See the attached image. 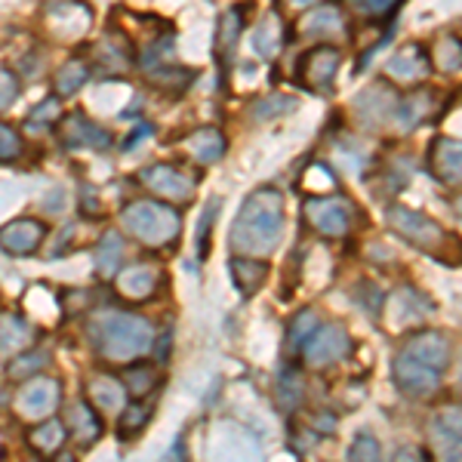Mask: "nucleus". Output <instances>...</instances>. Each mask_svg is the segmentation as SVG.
I'll use <instances>...</instances> for the list:
<instances>
[{
  "instance_id": "f257e3e1",
  "label": "nucleus",
  "mask_w": 462,
  "mask_h": 462,
  "mask_svg": "<svg viewBox=\"0 0 462 462\" xmlns=\"http://www.w3.org/2000/svg\"><path fill=\"white\" fill-rule=\"evenodd\" d=\"M450 364L453 346L444 330L426 327V330L410 333L392 361L394 389L410 401H431L441 392Z\"/></svg>"
},
{
  "instance_id": "f03ea898",
  "label": "nucleus",
  "mask_w": 462,
  "mask_h": 462,
  "mask_svg": "<svg viewBox=\"0 0 462 462\" xmlns=\"http://www.w3.org/2000/svg\"><path fill=\"white\" fill-rule=\"evenodd\" d=\"M284 237V198L274 189H259L244 200L231 226V250L237 256L265 259Z\"/></svg>"
},
{
  "instance_id": "7ed1b4c3",
  "label": "nucleus",
  "mask_w": 462,
  "mask_h": 462,
  "mask_svg": "<svg viewBox=\"0 0 462 462\" xmlns=\"http://www.w3.org/2000/svg\"><path fill=\"white\" fill-rule=\"evenodd\" d=\"M89 339L106 361L136 364L154 346V327L152 320L130 315V311H106V315L93 318Z\"/></svg>"
},
{
  "instance_id": "20e7f679",
  "label": "nucleus",
  "mask_w": 462,
  "mask_h": 462,
  "mask_svg": "<svg viewBox=\"0 0 462 462\" xmlns=\"http://www.w3.org/2000/svg\"><path fill=\"white\" fill-rule=\"evenodd\" d=\"M385 219H389V226L398 231L404 241L420 247L422 253H429V256L441 259V263H450V265L462 263V241H457L450 231H444L441 222H435L431 216L394 204L385 210Z\"/></svg>"
},
{
  "instance_id": "39448f33",
  "label": "nucleus",
  "mask_w": 462,
  "mask_h": 462,
  "mask_svg": "<svg viewBox=\"0 0 462 462\" xmlns=\"http://www.w3.org/2000/svg\"><path fill=\"white\" fill-rule=\"evenodd\" d=\"M121 226L139 244L158 250L179 241L182 216H179L176 207L163 204V200H133V204H126L121 210Z\"/></svg>"
},
{
  "instance_id": "423d86ee",
  "label": "nucleus",
  "mask_w": 462,
  "mask_h": 462,
  "mask_svg": "<svg viewBox=\"0 0 462 462\" xmlns=\"http://www.w3.org/2000/svg\"><path fill=\"white\" fill-rule=\"evenodd\" d=\"M431 462H462V398L441 401L429 416Z\"/></svg>"
},
{
  "instance_id": "0eeeda50",
  "label": "nucleus",
  "mask_w": 462,
  "mask_h": 462,
  "mask_svg": "<svg viewBox=\"0 0 462 462\" xmlns=\"http://www.w3.org/2000/svg\"><path fill=\"white\" fill-rule=\"evenodd\" d=\"M352 333L342 324H320L302 346V364L309 370H327L339 364L342 357L352 352Z\"/></svg>"
},
{
  "instance_id": "6e6552de",
  "label": "nucleus",
  "mask_w": 462,
  "mask_h": 462,
  "mask_svg": "<svg viewBox=\"0 0 462 462\" xmlns=\"http://www.w3.org/2000/svg\"><path fill=\"white\" fill-rule=\"evenodd\" d=\"M305 219L324 237H346L355 222V207L339 195H318L305 200Z\"/></svg>"
},
{
  "instance_id": "1a4fd4ad",
  "label": "nucleus",
  "mask_w": 462,
  "mask_h": 462,
  "mask_svg": "<svg viewBox=\"0 0 462 462\" xmlns=\"http://www.w3.org/2000/svg\"><path fill=\"white\" fill-rule=\"evenodd\" d=\"M59 398H62V385H59V379H53V376L28 379L16 394V413L22 416V420H28L37 426V422L50 420V413L59 407Z\"/></svg>"
},
{
  "instance_id": "9d476101",
  "label": "nucleus",
  "mask_w": 462,
  "mask_h": 462,
  "mask_svg": "<svg viewBox=\"0 0 462 462\" xmlns=\"http://www.w3.org/2000/svg\"><path fill=\"white\" fill-rule=\"evenodd\" d=\"M139 182L145 185L148 191H154L158 198H163V204H182V200H191L195 195V179L185 176L182 170L170 167V163H154L139 173Z\"/></svg>"
},
{
  "instance_id": "9b49d317",
  "label": "nucleus",
  "mask_w": 462,
  "mask_h": 462,
  "mask_svg": "<svg viewBox=\"0 0 462 462\" xmlns=\"http://www.w3.org/2000/svg\"><path fill=\"white\" fill-rule=\"evenodd\" d=\"M339 65H342L339 50L330 47V43H320V47L302 53L296 74H300L311 89H330L333 80H337V74H339Z\"/></svg>"
},
{
  "instance_id": "f8f14e48",
  "label": "nucleus",
  "mask_w": 462,
  "mask_h": 462,
  "mask_svg": "<svg viewBox=\"0 0 462 462\" xmlns=\"http://www.w3.org/2000/svg\"><path fill=\"white\" fill-rule=\"evenodd\" d=\"M65 431L78 447H93L106 431V422L89 401H71L69 410H65Z\"/></svg>"
},
{
  "instance_id": "ddd939ff",
  "label": "nucleus",
  "mask_w": 462,
  "mask_h": 462,
  "mask_svg": "<svg viewBox=\"0 0 462 462\" xmlns=\"http://www.w3.org/2000/svg\"><path fill=\"white\" fill-rule=\"evenodd\" d=\"M431 71V59L426 56V50L420 43H407L385 62V74L398 84H420L426 80Z\"/></svg>"
},
{
  "instance_id": "4468645a",
  "label": "nucleus",
  "mask_w": 462,
  "mask_h": 462,
  "mask_svg": "<svg viewBox=\"0 0 462 462\" xmlns=\"http://www.w3.org/2000/svg\"><path fill=\"white\" fill-rule=\"evenodd\" d=\"M62 145L65 148H93V152H106L111 148V133L93 124L87 115L74 111L62 124Z\"/></svg>"
},
{
  "instance_id": "2eb2a0df",
  "label": "nucleus",
  "mask_w": 462,
  "mask_h": 462,
  "mask_svg": "<svg viewBox=\"0 0 462 462\" xmlns=\"http://www.w3.org/2000/svg\"><path fill=\"white\" fill-rule=\"evenodd\" d=\"M431 173L444 185L462 189V139L438 136L431 143Z\"/></svg>"
},
{
  "instance_id": "dca6fc26",
  "label": "nucleus",
  "mask_w": 462,
  "mask_h": 462,
  "mask_svg": "<svg viewBox=\"0 0 462 462\" xmlns=\"http://www.w3.org/2000/svg\"><path fill=\"white\" fill-rule=\"evenodd\" d=\"M47 237V226L37 219H13L10 226L0 228V247L13 256H28L41 247V241Z\"/></svg>"
},
{
  "instance_id": "f3484780",
  "label": "nucleus",
  "mask_w": 462,
  "mask_h": 462,
  "mask_svg": "<svg viewBox=\"0 0 462 462\" xmlns=\"http://www.w3.org/2000/svg\"><path fill=\"white\" fill-rule=\"evenodd\" d=\"M161 284V274H158V268L154 265H130L126 272H121L115 278V287H117V293L124 296V300H130V302H148L154 296V290H158Z\"/></svg>"
},
{
  "instance_id": "a211bd4d",
  "label": "nucleus",
  "mask_w": 462,
  "mask_h": 462,
  "mask_svg": "<svg viewBox=\"0 0 462 462\" xmlns=\"http://www.w3.org/2000/svg\"><path fill=\"white\" fill-rule=\"evenodd\" d=\"M87 394H89V404H93L99 413H117L126 407V389L117 376L99 374L87 383Z\"/></svg>"
},
{
  "instance_id": "6ab92c4d",
  "label": "nucleus",
  "mask_w": 462,
  "mask_h": 462,
  "mask_svg": "<svg viewBox=\"0 0 462 462\" xmlns=\"http://www.w3.org/2000/svg\"><path fill=\"white\" fill-rule=\"evenodd\" d=\"M65 438H69L65 422L53 420V416H50V420H43V422H37V426H32V431H28V444H32L43 459L59 457V453H62V447H65Z\"/></svg>"
},
{
  "instance_id": "aec40b11",
  "label": "nucleus",
  "mask_w": 462,
  "mask_h": 462,
  "mask_svg": "<svg viewBox=\"0 0 462 462\" xmlns=\"http://www.w3.org/2000/svg\"><path fill=\"white\" fill-rule=\"evenodd\" d=\"M231 274H235V284L244 296H253L259 287L265 284L268 263L265 259H250V256H235L231 259Z\"/></svg>"
},
{
  "instance_id": "412c9836",
  "label": "nucleus",
  "mask_w": 462,
  "mask_h": 462,
  "mask_svg": "<svg viewBox=\"0 0 462 462\" xmlns=\"http://www.w3.org/2000/svg\"><path fill=\"white\" fill-rule=\"evenodd\" d=\"M124 259V237L117 235L115 228H108L106 235L99 237V244H96L93 250V263L99 268V274H106V278H117V265H121Z\"/></svg>"
},
{
  "instance_id": "4be33fe9",
  "label": "nucleus",
  "mask_w": 462,
  "mask_h": 462,
  "mask_svg": "<svg viewBox=\"0 0 462 462\" xmlns=\"http://www.w3.org/2000/svg\"><path fill=\"white\" fill-rule=\"evenodd\" d=\"M189 152L198 163H216L226 154V139L216 126H204V130H195L189 136Z\"/></svg>"
},
{
  "instance_id": "5701e85b",
  "label": "nucleus",
  "mask_w": 462,
  "mask_h": 462,
  "mask_svg": "<svg viewBox=\"0 0 462 462\" xmlns=\"http://www.w3.org/2000/svg\"><path fill=\"white\" fill-rule=\"evenodd\" d=\"M126 394H133V398H148L154 389L161 385V374L152 367V364H130V367L124 370L121 376Z\"/></svg>"
},
{
  "instance_id": "b1692460",
  "label": "nucleus",
  "mask_w": 462,
  "mask_h": 462,
  "mask_svg": "<svg viewBox=\"0 0 462 462\" xmlns=\"http://www.w3.org/2000/svg\"><path fill=\"white\" fill-rule=\"evenodd\" d=\"M34 330L16 315H4L0 318V348L4 352H25V346L32 342Z\"/></svg>"
},
{
  "instance_id": "393cba45",
  "label": "nucleus",
  "mask_w": 462,
  "mask_h": 462,
  "mask_svg": "<svg viewBox=\"0 0 462 462\" xmlns=\"http://www.w3.org/2000/svg\"><path fill=\"white\" fill-rule=\"evenodd\" d=\"M89 78V65L84 62V59H69V62L59 69L56 74V96H74L80 87L87 84Z\"/></svg>"
},
{
  "instance_id": "a878e982",
  "label": "nucleus",
  "mask_w": 462,
  "mask_h": 462,
  "mask_svg": "<svg viewBox=\"0 0 462 462\" xmlns=\"http://www.w3.org/2000/svg\"><path fill=\"white\" fill-rule=\"evenodd\" d=\"M435 65L441 71L447 74H453V71H462V37L457 34H444V37H438V43H435Z\"/></svg>"
},
{
  "instance_id": "bb28decb",
  "label": "nucleus",
  "mask_w": 462,
  "mask_h": 462,
  "mask_svg": "<svg viewBox=\"0 0 462 462\" xmlns=\"http://www.w3.org/2000/svg\"><path fill=\"white\" fill-rule=\"evenodd\" d=\"M47 364H50V352H43V348H25V352L10 364V376L13 379H37Z\"/></svg>"
},
{
  "instance_id": "cd10ccee",
  "label": "nucleus",
  "mask_w": 462,
  "mask_h": 462,
  "mask_svg": "<svg viewBox=\"0 0 462 462\" xmlns=\"http://www.w3.org/2000/svg\"><path fill=\"white\" fill-rule=\"evenodd\" d=\"M348 462H383V444L374 431L361 429L348 444Z\"/></svg>"
},
{
  "instance_id": "c85d7f7f",
  "label": "nucleus",
  "mask_w": 462,
  "mask_h": 462,
  "mask_svg": "<svg viewBox=\"0 0 462 462\" xmlns=\"http://www.w3.org/2000/svg\"><path fill=\"white\" fill-rule=\"evenodd\" d=\"M339 28H342V19L333 6H320V10H315L309 19L302 22V34H315V37L339 32Z\"/></svg>"
},
{
  "instance_id": "c756f323",
  "label": "nucleus",
  "mask_w": 462,
  "mask_h": 462,
  "mask_svg": "<svg viewBox=\"0 0 462 462\" xmlns=\"http://www.w3.org/2000/svg\"><path fill=\"white\" fill-rule=\"evenodd\" d=\"M278 398H281V407L290 410V413H293V410L302 404L305 383H302V376L296 374V370H287V374L278 379Z\"/></svg>"
},
{
  "instance_id": "7c9ffc66",
  "label": "nucleus",
  "mask_w": 462,
  "mask_h": 462,
  "mask_svg": "<svg viewBox=\"0 0 462 462\" xmlns=\"http://www.w3.org/2000/svg\"><path fill=\"white\" fill-rule=\"evenodd\" d=\"M281 37H284V32H281L278 13H268V19H263V25H259V34H256L259 56H274V53H278Z\"/></svg>"
},
{
  "instance_id": "2f4dec72",
  "label": "nucleus",
  "mask_w": 462,
  "mask_h": 462,
  "mask_svg": "<svg viewBox=\"0 0 462 462\" xmlns=\"http://www.w3.org/2000/svg\"><path fill=\"white\" fill-rule=\"evenodd\" d=\"M148 422V410L139 404V401H133V404H126L121 410V416H117V431H121L124 438L136 435V431H143Z\"/></svg>"
},
{
  "instance_id": "473e14b6",
  "label": "nucleus",
  "mask_w": 462,
  "mask_h": 462,
  "mask_svg": "<svg viewBox=\"0 0 462 462\" xmlns=\"http://www.w3.org/2000/svg\"><path fill=\"white\" fill-rule=\"evenodd\" d=\"M431 96L429 93H416L413 99H407V102H401V126H416L422 121V117L431 111Z\"/></svg>"
},
{
  "instance_id": "72a5a7b5",
  "label": "nucleus",
  "mask_w": 462,
  "mask_h": 462,
  "mask_svg": "<svg viewBox=\"0 0 462 462\" xmlns=\"http://www.w3.org/2000/svg\"><path fill=\"white\" fill-rule=\"evenodd\" d=\"M318 315L311 309H302L300 315L293 318V324H290V342H293L296 348L302 352V346H305V339L311 337V333L318 330Z\"/></svg>"
},
{
  "instance_id": "f704fd0d",
  "label": "nucleus",
  "mask_w": 462,
  "mask_h": 462,
  "mask_svg": "<svg viewBox=\"0 0 462 462\" xmlns=\"http://www.w3.org/2000/svg\"><path fill=\"white\" fill-rule=\"evenodd\" d=\"M237 32H241V16H237V10H228L219 22V32H216V43H219L222 56L231 53V47H235V41H237Z\"/></svg>"
},
{
  "instance_id": "c9c22d12",
  "label": "nucleus",
  "mask_w": 462,
  "mask_h": 462,
  "mask_svg": "<svg viewBox=\"0 0 462 462\" xmlns=\"http://www.w3.org/2000/svg\"><path fill=\"white\" fill-rule=\"evenodd\" d=\"M22 152V136L13 126L0 124V161H13Z\"/></svg>"
},
{
  "instance_id": "e433bc0d",
  "label": "nucleus",
  "mask_w": 462,
  "mask_h": 462,
  "mask_svg": "<svg viewBox=\"0 0 462 462\" xmlns=\"http://www.w3.org/2000/svg\"><path fill=\"white\" fill-rule=\"evenodd\" d=\"M59 117V96H50L47 102H43V106H37L32 115H28V126H32L34 130V124L37 121H43V124H53Z\"/></svg>"
},
{
  "instance_id": "4c0bfd02",
  "label": "nucleus",
  "mask_w": 462,
  "mask_h": 462,
  "mask_svg": "<svg viewBox=\"0 0 462 462\" xmlns=\"http://www.w3.org/2000/svg\"><path fill=\"white\" fill-rule=\"evenodd\" d=\"M16 96H19V80H16V74L0 71V111L10 108Z\"/></svg>"
},
{
  "instance_id": "58836bf2",
  "label": "nucleus",
  "mask_w": 462,
  "mask_h": 462,
  "mask_svg": "<svg viewBox=\"0 0 462 462\" xmlns=\"http://www.w3.org/2000/svg\"><path fill=\"white\" fill-rule=\"evenodd\" d=\"M389 462H429L426 457V450L422 447H416V444H401L398 450L392 453V459Z\"/></svg>"
},
{
  "instance_id": "ea45409f",
  "label": "nucleus",
  "mask_w": 462,
  "mask_h": 462,
  "mask_svg": "<svg viewBox=\"0 0 462 462\" xmlns=\"http://www.w3.org/2000/svg\"><path fill=\"white\" fill-rule=\"evenodd\" d=\"M216 213H219V204H210L200 216V256H207V235H210V222Z\"/></svg>"
},
{
  "instance_id": "a19ab883",
  "label": "nucleus",
  "mask_w": 462,
  "mask_h": 462,
  "mask_svg": "<svg viewBox=\"0 0 462 462\" xmlns=\"http://www.w3.org/2000/svg\"><path fill=\"white\" fill-rule=\"evenodd\" d=\"M357 13H364V16H385V13H392V6L383 4V0H374V4H357Z\"/></svg>"
},
{
  "instance_id": "79ce46f5",
  "label": "nucleus",
  "mask_w": 462,
  "mask_h": 462,
  "mask_svg": "<svg viewBox=\"0 0 462 462\" xmlns=\"http://www.w3.org/2000/svg\"><path fill=\"white\" fill-rule=\"evenodd\" d=\"M56 462H78V459H74V453H59V457H56Z\"/></svg>"
}]
</instances>
